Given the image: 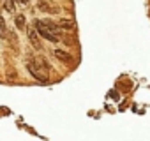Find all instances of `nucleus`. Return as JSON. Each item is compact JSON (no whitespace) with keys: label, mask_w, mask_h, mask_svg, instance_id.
Wrapping results in <instances>:
<instances>
[{"label":"nucleus","mask_w":150,"mask_h":141,"mask_svg":"<svg viewBox=\"0 0 150 141\" xmlns=\"http://www.w3.org/2000/svg\"><path fill=\"white\" fill-rule=\"evenodd\" d=\"M34 27L37 28V34H41L44 39H48V41H51V42H58V39H60V37H58V35H55L48 27H44V23H42L41 20H35V21H34Z\"/></svg>","instance_id":"1"},{"label":"nucleus","mask_w":150,"mask_h":141,"mask_svg":"<svg viewBox=\"0 0 150 141\" xmlns=\"http://www.w3.org/2000/svg\"><path fill=\"white\" fill-rule=\"evenodd\" d=\"M27 69H28V73H30L37 81H42V83L48 81V73H44V70H42L35 62H27Z\"/></svg>","instance_id":"2"},{"label":"nucleus","mask_w":150,"mask_h":141,"mask_svg":"<svg viewBox=\"0 0 150 141\" xmlns=\"http://www.w3.org/2000/svg\"><path fill=\"white\" fill-rule=\"evenodd\" d=\"M27 35H28L30 44H32L35 49H41V39H39V34H37V30H35V27H34V25L27 28Z\"/></svg>","instance_id":"3"},{"label":"nucleus","mask_w":150,"mask_h":141,"mask_svg":"<svg viewBox=\"0 0 150 141\" xmlns=\"http://www.w3.org/2000/svg\"><path fill=\"white\" fill-rule=\"evenodd\" d=\"M55 56L60 60V62H65V63H71V55L62 51V49H55Z\"/></svg>","instance_id":"4"},{"label":"nucleus","mask_w":150,"mask_h":141,"mask_svg":"<svg viewBox=\"0 0 150 141\" xmlns=\"http://www.w3.org/2000/svg\"><path fill=\"white\" fill-rule=\"evenodd\" d=\"M14 21H16V28H20V30H23V28L27 27V20H25V16H23V14H18Z\"/></svg>","instance_id":"5"},{"label":"nucleus","mask_w":150,"mask_h":141,"mask_svg":"<svg viewBox=\"0 0 150 141\" xmlns=\"http://www.w3.org/2000/svg\"><path fill=\"white\" fill-rule=\"evenodd\" d=\"M7 27H6V21H4V18L0 16V39H6L7 37Z\"/></svg>","instance_id":"6"},{"label":"nucleus","mask_w":150,"mask_h":141,"mask_svg":"<svg viewBox=\"0 0 150 141\" xmlns=\"http://www.w3.org/2000/svg\"><path fill=\"white\" fill-rule=\"evenodd\" d=\"M58 27H60V28H65V30H72V28H74V23H72L71 20H60V21H58Z\"/></svg>","instance_id":"7"},{"label":"nucleus","mask_w":150,"mask_h":141,"mask_svg":"<svg viewBox=\"0 0 150 141\" xmlns=\"http://www.w3.org/2000/svg\"><path fill=\"white\" fill-rule=\"evenodd\" d=\"M4 9L13 14L14 13V0H4Z\"/></svg>","instance_id":"8"},{"label":"nucleus","mask_w":150,"mask_h":141,"mask_svg":"<svg viewBox=\"0 0 150 141\" xmlns=\"http://www.w3.org/2000/svg\"><path fill=\"white\" fill-rule=\"evenodd\" d=\"M110 95H111V97H113V101H118V94H117V92H111V94H110Z\"/></svg>","instance_id":"9"},{"label":"nucleus","mask_w":150,"mask_h":141,"mask_svg":"<svg viewBox=\"0 0 150 141\" xmlns=\"http://www.w3.org/2000/svg\"><path fill=\"white\" fill-rule=\"evenodd\" d=\"M14 2H18V4H27L28 0H14Z\"/></svg>","instance_id":"10"}]
</instances>
